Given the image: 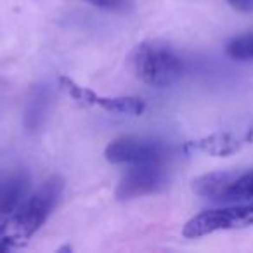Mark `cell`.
<instances>
[{"mask_svg": "<svg viewBox=\"0 0 253 253\" xmlns=\"http://www.w3.org/2000/svg\"><path fill=\"white\" fill-rule=\"evenodd\" d=\"M134 73L142 84L151 87H170L184 75V61L167 43L141 42L130 56Z\"/></svg>", "mask_w": 253, "mask_h": 253, "instance_id": "6da1fadb", "label": "cell"}, {"mask_svg": "<svg viewBox=\"0 0 253 253\" xmlns=\"http://www.w3.org/2000/svg\"><path fill=\"white\" fill-rule=\"evenodd\" d=\"M63 191V177L52 175L32 196L26 198L11 222L12 238L16 241H28L35 232H39L40 227L47 222V218L52 215Z\"/></svg>", "mask_w": 253, "mask_h": 253, "instance_id": "7a4b0ae2", "label": "cell"}, {"mask_svg": "<svg viewBox=\"0 0 253 253\" xmlns=\"http://www.w3.org/2000/svg\"><path fill=\"white\" fill-rule=\"evenodd\" d=\"M253 225V200L241 201L239 205L203 210L186 222L182 236L187 239L203 238L220 231H236Z\"/></svg>", "mask_w": 253, "mask_h": 253, "instance_id": "3957f363", "label": "cell"}, {"mask_svg": "<svg viewBox=\"0 0 253 253\" xmlns=\"http://www.w3.org/2000/svg\"><path fill=\"white\" fill-rule=\"evenodd\" d=\"M170 149L155 139L123 135L108 144L104 158L113 165H141V163H167Z\"/></svg>", "mask_w": 253, "mask_h": 253, "instance_id": "277c9868", "label": "cell"}, {"mask_svg": "<svg viewBox=\"0 0 253 253\" xmlns=\"http://www.w3.org/2000/svg\"><path fill=\"white\" fill-rule=\"evenodd\" d=\"M59 87L73 99L75 102L87 108H101L102 111L111 113V115H123V116H141L146 109V102L139 97H109V95H101L94 92L92 88L82 87L70 77L63 75L59 77Z\"/></svg>", "mask_w": 253, "mask_h": 253, "instance_id": "5b68a950", "label": "cell"}, {"mask_svg": "<svg viewBox=\"0 0 253 253\" xmlns=\"http://www.w3.org/2000/svg\"><path fill=\"white\" fill-rule=\"evenodd\" d=\"M167 186L165 163H141L130 165L116 187V200L132 201L155 194Z\"/></svg>", "mask_w": 253, "mask_h": 253, "instance_id": "8992f818", "label": "cell"}, {"mask_svg": "<svg viewBox=\"0 0 253 253\" xmlns=\"http://www.w3.org/2000/svg\"><path fill=\"white\" fill-rule=\"evenodd\" d=\"M32 184V177L25 170H18L0 182V234L11 225L19 207L26 200Z\"/></svg>", "mask_w": 253, "mask_h": 253, "instance_id": "52a82bcc", "label": "cell"}, {"mask_svg": "<svg viewBox=\"0 0 253 253\" xmlns=\"http://www.w3.org/2000/svg\"><path fill=\"white\" fill-rule=\"evenodd\" d=\"M245 139L236 137L231 132H215V134L205 135L196 141H189L184 144L182 151L187 155L194 153H203L208 156H217V158H225L241 149V144Z\"/></svg>", "mask_w": 253, "mask_h": 253, "instance_id": "ba28073f", "label": "cell"}, {"mask_svg": "<svg viewBox=\"0 0 253 253\" xmlns=\"http://www.w3.org/2000/svg\"><path fill=\"white\" fill-rule=\"evenodd\" d=\"M238 170H220V172H210L200 175L193 180V193L205 200L215 201V203H225V196L234 182Z\"/></svg>", "mask_w": 253, "mask_h": 253, "instance_id": "9c48e42d", "label": "cell"}, {"mask_svg": "<svg viewBox=\"0 0 253 253\" xmlns=\"http://www.w3.org/2000/svg\"><path fill=\"white\" fill-rule=\"evenodd\" d=\"M248 200H253V169L248 172H238L225 196V203Z\"/></svg>", "mask_w": 253, "mask_h": 253, "instance_id": "30bf717a", "label": "cell"}, {"mask_svg": "<svg viewBox=\"0 0 253 253\" xmlns=\"http://www.w3.org/2000/svg\"><path fill=\"white\" fill-rule=\"evenodd\" d=\"M225 54L234 61H253V33H243L229 40Z\"/></svg>", "mask_w": 253, "mask_h": 253, "instance_id": "8fae6325", "label": "cell"}, {"mask_svg": "<svg viewBox=\"0 0 253 253\" xmlns=\"http://www.w3.org/2000/svg\"><path fill=\"white\" fill-rule=\"evenodd\" d=\"M43 113H45V95L42 90H37L33 94L32 101L28 102V111H26V126H32L35 128L43 118Z\"/></svg>", "mask_w": 253, "mask_h": 253, "instance_id": "7c38bea8", "label": "cell"}, {"mask_svg": "<svg viewBox=\"0 0 253 253\" xmlns=\"http://www.w3.org/2000/svg\"><path fill=\"white\" fill-rule=\"evenodd\" d=\"M84 2L101 9H118L122 5V0H84Z\"/></svg>", "mask_w": 253, "mask_h": 253, "instance_id": "4fadbf2b", "label": "cell"}, {"mask_svg": "<svg viewBox=\"0 0 253 253\" xmlns=\"http://www.w3.org/2000/svg\"><path fill=\"white\" fill-rule=\"evenodd\" d=\"M232 9L239 12H252L253 11V0H227Z\"/></svg>", "mask_w": 253, "mask_h": 253, "instance_id": "5bb4252c", "label": "cell"}, {"mask_svg": "<svg viewBox=\"0 0 253 253\" xmlns=\"http://www.w3.org/2000/svg\"><path fill=\"white\" fill-rule=\"evenodd\" d=\"M18 248V241H16L12 236H4L0 234V253L11 252V250Z\"/></svg>", "mask_w": 253, "mask_h": 253, "instance_id": "9a60e30c", "label": "cell"}]
</instances>
